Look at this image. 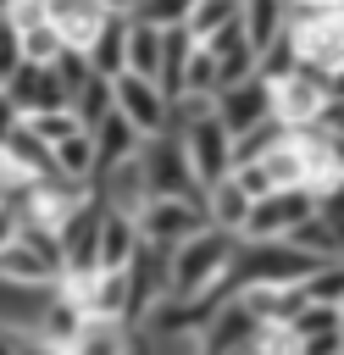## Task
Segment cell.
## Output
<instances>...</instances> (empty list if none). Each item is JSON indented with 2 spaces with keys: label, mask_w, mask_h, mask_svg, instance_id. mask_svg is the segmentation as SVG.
<instances>
[{
  "label": "cell",
  "mask_w": 344,
  "mask_h": 355,
  "mask_svg": "<svg viewBox=\"0 0 344 355\" xmlns=\"http://www.w3.org/2000/svg\"><path fill=\"white\" fill-rule=\"evenodd\" d=\"M239 28H244V44L261 55L289 28V0H239Z\"/></svg>",
  "instance_id": "cell-16"
},
{
  "label": "cell",
  "mask_w": 344,
  "mask_h": 355,
  "mask_svg": "<svg viewBox=\"0 0 344 355\" xmlns=\"http://www.w3.org/2000/svg\"><path fill=\"white\" fill-rule=\"evenodd\" d=\"M22 55H17V28L6 22V11H0V83H6V72L17 67Z\"/></svg>",
  "instance_id": "cell-34"
},
{
  "label": "cell",
  "mask_w": 344,
  "mask_h": 355,
  "mask_svg": "<svg viewBox=\"0 0 344 355\" xmlns=\"http://www.w3.org/2000/svg\"><path fill=\"white\" fill-rule=\"evenodd\" d=\"M244 216H250V200H244V189L233 183V172H227L222 183H211V189H205V227H216V233H233V239H239Z\"/></svg>",
  "instance_id": "cell-17"
},
{
  "label": "cell",
  "mask_w": 344,
  "mask_h": 355,
  "mask_svg": "<svg viewBox=\"0 0 344 355\" xmlns=\"http://www.w3.org/2000/svg\"><path fill=\"white\" fill-rule=\"evenodd\" d=\"M294 355H344V327L338 333H316V338H300Z\"/></svg>",
  "instance_id": "cell-32"
},
{
  "label": "cell",
  "mask_w": 344,
  "mask_h": 355,
  "mask_svg": "<svg viewBox=\"0 0 344 355\" xmlns=\"http://www.w3.org/2000/svg\"><path fill=\"white\" fill-rule=\"evenodd\" d=\"M28 122V133L44 144V150H55L67 133H78V122H72V111H39V116H22Z\"/></svg>",
  "instance_id": "cell-30"
},
{
  "label": "cell",
  "mask_w": 344,
  "mask_h": 355,
  "mask_svg": "<svg viewBox=\"0 0 344 355\" xmlns=\"http://www.w3.org/2000/svg\"><path fill=\"white\" fill-rule=\"evenodd\" d=\"M233 22H239V0H194L189 17H183V33H189L194 44H205V39H216V33L233 28Z\"/></svg>",
  "instance_id": "cell-21"
},
{
  "label": "cell",
  "mask_w": 344,
  "mask_h": 355,
  "mask_svg": "<svg viewBox=\"0 0 344 355\" xmlns=\"http://www.w3.org/2000/svg\"><path fill=\"white\" fill-rule=\"evenodd\" d=\"M67 294H78L83 300V311L94 316V322H133V305H128V277L122 272H94L89 283H78V288H67Z\"/></svg>",
  "instance_id": "cell-11"
},
{
  "label": "cell",
  "mask_w": 344,
  "mask_h": 355,
  "mask_svg": "<svg viewBox=\"0 0 344 355\" xmlns=\"http://www.w3.org/2000/svg\"><path fill=\"white\" fill-rule=\"evenodd\" d=\"M139 172H144V194H150V200H189V205L205 211V189L194 183V166H189L178 133L144 139V144H139Z\"/></svg>",
  "instance_id": "cell-2"
},
{
  "label": "cell",
  "mask_w": 344,
  "mask_h": 355,
  "mask_svg": "<svg viewBox=\"0 0 344 355\" xmlns=\"http://www.w3.org/2000/svg\"><path fill=\"white\" fill-rule=\"evenodd\" d=\"M17 122H22V116H17V111H11V100H6V94H0V139H6V133H11V128H17Z\"/></svg>",
  "instance_id": "cell-36"
},
{
  "label": "cell",
  "mask_w": 344,
  "mask_h": 355,
  "mask_svg": "<svg viewBox=\"0 0 344 355\" xmlns=\"http://www.w3.org/2000/svg\"><path fill=\"white\" fill-rule=\"evenodd\" d=\"M83 327H89L83 300H78V294H67V288H50V300H44V311H39V322H33V333H39V338H50L55 349H67Z\"/></svg>",
  "instance_id": "cell-13"
},
{
  "label": "cell",
  "mask_w": 344,
  "mask_h": 355,
  "mask_svg": "<svg viewBox=\"0 0 344 355\" xmlns=\"http://www.w3.org/2000/svg\"><path fill=\"white\" fill-rule=\"evenodd\" d=\"M94 6H105V11H122V17H128V6H133V0H94Z\"/></svg>",
  "instance_id": "cell-39"
},
{
  "label": "cell",
  "mask_w": 344,
  "mask_h": 355,
  "mask_svg": "<svg viewBox=\"0 0 344 355\" xmlns=\"http://www.w3.org/2000/svg\"><path fill=\"white\" fill-rule=\"evenodd\" d=\"M316 216L327 222V233H333V244L344 255V183H333L327 194H316Z\"/></svg>",
  "instance_id": "cell-31"
},
{
  "label": "cell",
  "mask_w": 344,
  "mask_h": 355,
  "mask_svg": "<svg viewBox=\"0 0 344 355\" xmlns=\"http://www.w3.org/2000/svg\"><path fill=\"white\" fill-rule=\"evenodd\" d=\"M294 6H311V11H333L338 0H294Z\"/></svg>",
  "instance_id": "cell-38"
},
{
  "label": "cell",
  "mask_w": 344,
  "mask_h": 355,
  "mask_svg": "<svg viewBox=\"0 0 344 355\" xmlns=\"http://www.w3.org/2000/svg\"><path fill=\"white\" fill-rule=\"evenodd\" d=\"M338 316H344V305H338Z\"/></svg>",
  "instance_id": "cell-40"
},
{
  "label": "cell",
  "mask_w": 344,
  "mask_h": 355,
  "mask_svg": "<svg viewBox=\"0 0 344 355\" xmlns=\"http://www.w3.org/2000/svg\"><path fill=\"white\" fill-rule=\"evenodd\" d=\"M338 327H344L338 305H316V300H305V305L289 316V333H294V344H300V338H316V333H338Z\"/></svg>",
  "instance_id": "cell-26"
},
{
  "label": "cell",
  "mask_w": 344,
  "mask_h": 355,
  "mask_svg": "<svg viewBox=\"0 0 344 355\" xmlns=\"http://www.w3.org/2000/svg\"><path fill=\"white\" fill-rule=\"evenodd\" d=\"M133 250H139V227H133V216L100 205V250H94V255H100V272H122Z\"/></svg>",
  "instance_id": "cell-15"
},
{
  "label": "cell",
  "mask_w": 344,
  "mask_h": 355,
  "mask_svg": "<svg viewBox=\"0 0 344 355\" xmlns=\"http://www.w3.org/2000/svg\"><path fill=\"white\" fill-rule=\"evenodd\" d=\"M0 94L11 100V111H17V116L67 111V94H61V83H55V72H50V67H33V61H17V67L6 72Z\"/></svg>",
  "instance_id": "cell-7"
},
{
  "label": "cell",
  "mask_w": 344,
  "mask_h": 355,
  "mask_svg": "<svg viewBox=\"0 0 344 355\" xmlns=\"http://www.w3.org/2000/svg\"><path fill=\"white\" fill-rule=\"evenodd\" d=\"M50 72H55V83H61V94H67V105H72V94L94 78L89 72V61H83V50H61L55 61H50Z\"/></svg>",
  "instance_id": "cell-29"
},
{
  "label": "cell",
  "mask_w": 344,
  "mask_h": 355,
  "mask_svg": "<svg viewBox=\"0 0 344 355\" xmlns=\"http://www.w3.org/2000/svg\"><path fill=\"white\" fill-rule=\"evenodd\" d=\"M316 128H322V133H333V139H344V100H327V105H322V116H316Z\"/></svg>",
  "instance_id": "cell-35"
},
{
  "label": "cell",
  "mask_w": 344,
  "mask_h": 355,
  "mask_svg": "<svg viewBox=\"0 0 344 355\" xmlns=\"http://www.w3.org/2000/svg\"><path fill=\"white\" fill-rule=\"evenodd\" d=\"M233 233H216V227H200L189 233L183 244L166 250V300H200L211 288L227 283V261H233Z\"/></svg>",
  "instance_id": "cell-1"
},
{
  "label": "cell",
  "mask_w": 344,
  "mask_h": 355,
  "mask_svg": "<svg viewBox=\"0 0 344 355\" xmlns=\"http://www.w3.org/2000/svg\"><path fill=\"white\" fill-rule=\"evenodd\" d=\"M311 211H316V194H311V189H272V194L250 200V216H244V227H239V244L289 239Z\"/></svg>",
  "instance_id": "cell-3"
},
{
  "label": "cell",
  "mask_w": 344,
  "mask_h": 355,
  "mask_svg": "<svg viewBox=\"0 0 344 355\" xmlns=\"http://www.w3.org/2000/svg\"><path fill=\"white\" fill-rule=\"evenodd\" d=\"M189 6H194V0H133L128 17H133V22H150V28H183Z\"/></svg>",
  "instance_id": "cell-28"
},
{
  "label": "cell",
  "mask_w": 344,
  "mask_h": 355,
  "mask_svg": "<svg viewBox=\"0 0 344 355\" xmlns=\"http://www.w3.org/2000/svg\"><path fill=\"white\" fill-rule=\"evenodd\" d=\"M300 288H305V300H316V305H344V255H338V261H322Z\"/></svg>",
  "instance_id": "cell-27"
},
{
  "label": "cell",
  "mask_w": 344,
  "mask_h": 355,
  "mask_svg": "<svg viewBox=\"0 0 344 355\" xmlns=\"http://www.w3.org/2000/svg\"><path fill=\"white\" fill-rule=\"evenodd\" d=\"M122 72H133V78H150V83H155V72H161V28L133 22V17H128V39H122Z\"/></svg>",
  "instance_id": "cell-18"
},
{
  "label": "cell",
  "mask_w": 344,
  "mask_h": 355,
  "mask_svg": "<svg viewBox=\"0 0 344 355\" xmlns=\"http://www.w3.org/2000/svg\"><path fill=\"white\" fill-rule=\"evenodd\" d=\"M0 11H6V0H0Z\"/></svg>",
  "instance_id": "cell-41"
},
{
  "label": "cell",
  "mask_w": 344,
  "mask_h": 355,
  "mask_svg": "<svg viewBox=\"0 0 344 355\" xmlns=\"http://www.w3.org/2000/svg\"><path fill=\"white\" fill-rule=\"evenodd\" d=\"M178 139H183V155H189L200 189H211V183H222V178L233 172V133H227L216 116H200V122L183 128Z\"/></svg>",
  "instance_id": "cell-4"
},
{
  "label": "cell",
  "mask_w": 344,
  "mask_h": 355,
  "mask_svg": "<svg viewBox=\"0 0 344 355\" xmlns=\"http://www.w3.org/2000/svg\"><path fill=\"white\" fill-rule=\"evenodd\" d=\"M67 355H128V327H122V322H94V316H89V327L67 344Z\"/></svg>",
  "instance_id": "cell-23"
},
{
  "label": "cell",
  "mask_w": 344,
  "mask_h": 355,
  "mask_svg": "<svg viewBox=\"0 0 344 355\" xmlns=\"http://www.w3.org/2000/svg\"><path fill=\"white\" fill-rule=\"evenodd\" d=\"M11 355H67V349H55V344H50V338H39V333L11 327Z\"/></svg>",
  "instance_id": "cell-33"
},
{
  "label": "cell",
  "mask_w": 344,
  "mask_h": 355,
  "mask_svg": "<svg viewBox=\"0 0 344 355\" xmlns=\"http://www.w3.org/2000/svg\"><path fill=\"white\" fill-rule=\"evenodd\" d=\"M50 166L61 172V178H72V183H94L100 178V161H94V139L78 128V133H67L55 150H50Z\"/></svg>",
  "instance_id": "cell-20"
},
{
  "label": "cell",
  "mask_w": 344,
  "mask_h": 355,
  "mask_svg": "<svg viewBox=\"0 0 344 355\" xmlns=\"http://www.w3.org/2000/svg\"><path fill=\"white\" fill-rule=\"evenodd\" d=\"M67 111H72V122L89 133V128H94V122L111 111V83H105V78H89V83L72 94V105H67Z\"/></svg>",
  "instance_id": "cell-25"
},
{
  "label": "cell",
  "mask_w": 344,
  "mask_h": 355,
  "mask_svg": "<svg viewBox=\"0 0 344 355\" xmlns=\"http://www.w3.org/2000/svg\"><path fill=\"white\" fill-rule=\"evenodd\" d=\"M133 227H139V239H144V244L172 250V244H183L189 233H200V227H205V211H200V205H189V200H144V205L133 211Z\"/></svg>",
  "instance_id": "cell-6"
},
{
  "label": "cell",
  "mask_w": 344,
  "mask_h": 355,
  "mask_svg": "<svg viewBox=\"0 0 344 355\" xmlns=\"http://www.w3.org/2000/svg\"><path fill=\"white\" fill-rule=\"evenodd\" d=\"M105 17H111V11H105V6H94V0H44V22L61 33V44H67V50H83Z\"/></svg>",
  "instance_id": "cell-12"
},
{
  "label": "cell",
  "mask_w": 344,
  "mask_h": 355,
  "mask_svg": "<svg viewBox=\"0 0 344 355\" xmlns=\"http://www.w3.org/2000/svg\"><path fill=\"white\" fill-rule=\"evenodd\" d=\"M122 277H128V305H133V322H139L155 300H166V250L139 239V250L128 255Z\"/></svg>",
  "instance_id": "cell-9"
},
{
  "label": "cell",
  "mask_w": 344,
  "mask_h": 355,
  "mask_svg": "<svg viewBox=\"0 0 344 355\" xmlns=\"http://www.w3.org/2000/svg\"><path fill=\"white\" fill-rule=\"evenodd\" d=\"M89 139H94V161H100V172H105V166H117V161H128V155H139V144H144V139H139L117 111H105V116L89 128Z\"/></svg>",
  "instance_id": "cell-19"
},
{
  "label": "cell",
  "mask_w": 344,
  "mask_h": 355,
  "mask_svg": "<svg viewBox=\"0 0 344 355\" xmlns=\"http://www.w3.org/2000/svg\"><path fill=\"white\" fill-rule=\"evenodd\" d=\"M122 39H128V17L122 11H111L100 28H94V39L83 44V61H89V72L94 78H122Z\"/></svg>",
  "instance_id": "cell-14"
},
{
  "label": "cell",
  "mask_w": 344,
  "mask_h": 355,
  "mask_svg": "<svg viewBox=\"0 0 344 355\" xmlns=\"http://www.w3.org/2000/svg\"><path fill=\"white\" fill-rule=\"evenodd\" d=\"M11 227H17V216H11L6 205H0V244H11Z\"/></svg>",
  "instance_id": "cell-37"
},
{
  "label": "cell",
  "mask_w": 344,
  "mask_h": 355,
  "mask_svg": "<svg viewBox=\"0 0 344 355\" xmlns=\"http://www.w3.org/2000/svg\"><path fill=\"white\" fill-rule=\"evenodd\" d=\"M294 133L277 122V116H266V122H255L250 133H239L233 139V166H244V161H261V155H272L277 144H289Z\"/></svg>",
  "instance_id": "cell-22"
},
{
  "label": "cell",
  "mask_w": 344,
  "mask_h": 355,
  "mask_svg": "<svg viewBox=\"0 0 344 355\" xmlns=\"http://www.w3.org/2000/svg\"><path fill=\"white\" fill-rule=\"evenodd\" d=\"M111 111H117L139 139L166 133V100H161V89H155L150 78H133V72L111 78Z\"/></svg>",
  "instance_id": "cell-5"
},
{
  "label": "cell",
  "mask_w": 344,
  "mask_h": 355,
  "mask_svg": "<svg viewBox=\"0 0 344 355\" xmlns=\"http://www.w3.org/2000/svg\"><path fill=\"white\" fill-rule=\"evenodd\" d=\"M322 105H327V100H322V89H316L311 78H300V72H294V78H283V83H272V116H277L289 133L311 128V122L322 116Z\"/></svg>",
  "instance_id": "cell-10"
},
{
  "label": "cell",
  "mask_w": 344,
  "mask_h": 355,
  "mask_svg": "<svg viewBox=\"0 0 344 355\" xmlns=\"http://www.w3.org/2000/svg\"><path fill=\"white\" fill-rule=\"evenodd\" d=\"M211 116L239 139V133H250L255 122H266L272 116V83H261V78H244V83H233V89H216L211 94Z\"/></svg>",
  "instance_id": "cell-8"
},
{
  "label": "cell",
  "mask_w": 344,
  "mask_h": 355,
  "mask_svg": "<svg viewBox=\"0 0 344 355\" xmlns=\"http://www.w3.org/2000/svg\"><path fill=\"white\" fill-rule=\"evenodd\" d=\"M61 50H67V44H61V33H55L50 22L17 28V55H22V61H33V67H50V61H55Z\"/></svg>",
  "instance_id": "cell-24"
}]
</instances>
